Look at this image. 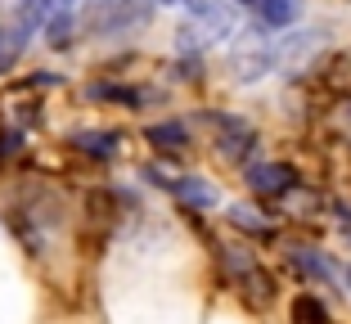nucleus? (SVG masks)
<instances>
[{
    "instance_id": "obj_10",
    "label": "nucleus",
    "mask_w": 351,
    "mask_h": 324,
    "mask_svg": "<svg viewBox=\"0 0 351 324\" xmlns=\"http://www.w3.org/2000/svg\"><path fill=\"white\" fill-rule=\"evenodd\" d=\"M324 86H329L333 95H347L351 99V50L333 54V59L324 63Z\"/></svg>"
},
{
    "instance_id": "obj_12",
    "label": "nucleus",
    "mask_w": 351,
    "mask_h": 324,
    "mask_svg": "<svg viewBox=\"0 0 351 324\" xmlns=\"http://www.w3.org/2000/svg\"><path fill=\"white\" fill-rule=\"evenodd\" d=\"M95 99H113V104H126V108H140L149 99L145 90H126V86H90Z\"/></svg>"
},
{
    "instance_id": "obj_4",
    "label": "nucleus",
    "mask_w": 351,
    "mask_h": 324,
    "mask_svg": "<svg viewBox=\"0 0 351 324\" xmlns=\"http://www.w3.org/2000/svg\"><path fill=\"white\" fill-rule=\"evenodd\" d=\"M257 18L261 27H293L302 18V0H257Z\"/></svg>"
},
{
    "instance_id": "obj_8",
    "label": "nucleus",
    "mask_w": 351,
    "mask_h": 324,
    "mask_svg": "<svg viewBox=\"0 0 351 324\" xmlns=\"http://www.w3.org/2000/svg\"><path fill=\"white\" fill-rule=\"evenodd\" d=\"M230 225H239V230L252 234V239H275V225H270L257 208H243V203H234V208H230Z\"/></svg>"
},
{
    "instance_id": "obj_1",
    "label": "nucleus",
    "mask_w": 351,
    "mask_h": 324,
    "mask_svg": "<svg viewBox=\"0 0 351 324\" xmlns=\"http://www.w3.org/2000/svg\"><path fill=\"white\" fill-rule=\"evenodd\" d=\"M217 262H221V271H226L230 288L243 297V306H252V311H266V306L275 302V275H270L248 248L226 243V248H217Z\"/></svg>"
},
{
    "instance_id": "obj_11",
    "label": "nucleus",
    "mask_w": 351,
    "mask_h": 324,
    "mask_svg": "<svg viewBox=\"0 0 351 324\" xmlns=\"http://www.w3.org/2000/svg\"><path fill=\"white\" fill-rule=\"evenodd\" d=\"M289 320L293 324H329V306H324L315 293H302V297H293Z\"/></svg>"
},
{
    "instance_id": "obj_6",
    "label": "nucleus",
    "mask_w": 351,
    "mask_h": 324,
    "mask_svg": "<svg viewBox=\"0 0 351 324\" xmlns=\"http://www.w3.org/2000/svg\"><path fill=\"white\" fill-rule=\"evenodd\" d=\"M167 189H171V194L185 203V208H217V189L203 185L198 176H180V180H171Z\"/></svg>"
},
{
    "instance_id": "obj_2",
    "label": "nucleus",
    "mask_w": 351,
    "mask_h": 324,
    "mask_svg": "<svg viewBox=\"0 0 351 324\" xmlns=\"http://www.w3.org/2000/svg\"><path fill=\"white\" fill-rule=\"evenodd\" d=\"M207 122L217 126V149H221V158H230V162L252 158V149H257V131H252L243 117H234V113H207Z\"/></svg>"
},
{
    "instance_id": "obj_5",
    "label": "nucleus",
    "mask_w": 351,
    "mask_h": 324,
    "mask_svg": "<svg viewBox=\"0 0 351 324\" xmlns=\"http://www.w3.org/2000/svg\"><path fill=\"white\" fill-rule=\"evenodd\" d=\"M73 145L82 149L86 158H95V162H108V158H117V149H122V136H113V131H82Z\"/></svg>"
},
{
    "instance_id": "obj_9",
    "label": "nucleus",
    "mask_w": 351,
    "mask_h": 324,
    "mask_svg": "<svg viewBox=\"0 0 351 324\" xmlns=\"http://www.w3.org/2000/svg\"><path fill=\"white\" fill-rule=\"evenodd\" d=\"M289 262H293V271H302L306 279H320V284L333 279V266L324 262L320 252H311V248H293V252H289Z\"/></svg>"
},
{
    "instance_id": "obj_13",
    "label": "nucleus",
    "mask_w": 351,
    "mask_h": 324,
    "mask_svg": "<svg viewBox=\"0 0 351 324\" xmlns=\"http://www.w3.org/2000/svg\"><path fill=\"white\" fill-rule=\"evenodd\" d=\"M347 288H351V266H347Z\"/></svg>"
},
{
    "instance_id": "obj_7",
    "label": "nucleus",
    "mask_w": 351,
    "mask_h": 324,
    "mask_svg": "<svg viewBox=\"0 0 351 324\" xmlns=\"http://www.w3.org/2000/svg\"><path fill=\"white\" fill-rule=\"evenodd\" d=\"M145 140L154 149H162V153H180L189 145V131H185V122H154L145 131Z\"/></svg>"
},
{
    "instance_id": "obj_3",
    "label": "nucleus",
    "mask_w": 351,
    "mask_h": 324,
    "mask_svg": "<svg viewBox=\"0 0 351 324\" xmlns=\"http://www.w3.org/2000/svg\"><path fill=\"white\" fill-rule=\"evenodd\" d=\"M298 171L289 162H252L248 167V189L257 199H289L293 189H298Z\"/></svg>"
}]
</instances>
